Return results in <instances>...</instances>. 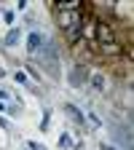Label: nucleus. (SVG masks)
I'll list each match as a JSON object with an SVG mask.
<instances>
[{
  "mask_svg": "<svg viewBox=\"0 0 134 150\" xmlns=\"http://www.w3.org/2000/svg\"><path fill=\"white\" fill-rule=\"evenodd\" d=\"M94 30H97V40H99V46H105V43H116L113 24H107V22H97V24H94Z\"/></svg>",
  "mask_w": 134,
  "mask_h": 150,
  "instance_id": "f257e3e1",
  "label": "nucleus"
},
{
  "mask_svg": "<svg viewBox=\"0 0 134 150\" xmlns=\"http://www.w3.org/2000/svg\"><path fill=\"white\" fill-rule=\"evenodd\" d=\"M78 8H81L78 0H59V3H56V11L59 13H75Z\"/></svg>",
  "mask_w": 134,
  "mask_h": 150,
  "instance_id": "f03ea898",
  "label": "nucleus"
},
{
  "mask_svg": "<svg viewBox=\"0 0 134 150\" xmlns=\"http://www.w3.org/2000/svg\"><path fill=\"white\" fill-rule=\"evenodd\" d=\"M102 51H105V54H118V51H121V46H118V43H105V46H102Z\"/></svg>",
  "mask_w": 134,
  "mask_h": 150,
  "instance_id": "7ed1b4c3",
  "label": "nucleus"
},
{
  "mask_svg": "<svg viewBox=\"0 0 134 150\" xmlns=\"http://www.w3.org/2000/svg\"><path fill=\"white\" fill-rule=\"evenodd\" d=\"M30 48H40V35H30Z\"/></svg>",
  "mask_w": 134,
  "mask_h": 150,
  "instance_id": "20e7f679",
  "label": "nucleus"
}]
</instances>
